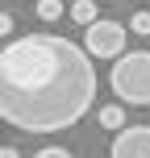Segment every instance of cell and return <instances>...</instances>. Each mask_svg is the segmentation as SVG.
<instances>
[{"label":"cell","instance_id":"cell-10","mask_svg":"<svg viewBox=\"0 0 150 158\" xmlns=\"http://www.w3.org/2000/svg\"><path fill=\"white\" fill-rule=\"evenodd\" d=\"M8 33H13V17L0 13V38H8Z\"/></svg>","mask_w":150,"mask_h":158},{"label":"cell","instance_id":"cell-2","mask_svg":"<svg viewBox=\"0 0 150 158\" xmlns=\"http://www.w3.org/2000/svg\"><path fill=\"white\" fill-rule=\"evenodd\" d=\"M109 87L121 104H150V50H125L113 58Z\"/></svg>","mask_w":150,"mask_h":158},{"label":"cell","instance_id":"cell-8","mask_svg":"<svg viewBox=\"0 0 150 158\" xmlns=\"http://www.w3.org/2000/svg\"><path fill=\"white\" fill-rule=\"evenodd\" d=\"M129 29H134L138 38H150V13H146V8H138V13L129 17Z\"/></svg>","mask_w":150,"mask_h":158},{"label":"cell","instance_id":"cell-4","mask_svg":"<svg viewBox=\"0 0 150 158\" xmlns=\"http://www.w3.org/2000/svg\"><path fill=\"white\" fill-rule=\"evenodd\" d=\"M109 158H150V125H125V129H117Z\"/></svg>","mask_w":150,"mask_h":158},{"label":"cell","instance_id":"cell-7","mask_svg":"<svg viewBox=\"0 0 150 158\" xmlns=\"http://www.w3.org/2000/svg\"><path fill=\"white\" fill-rule=\"evenodd\" d=\"M33 8H38L42 21H58V17H63V0H38Z\"/></svg>","mask_w":150,"mask_h":158},{"label":"cell","instance_id":"cell-1","mask_svg":"<svg viewBox=\"0 0 150 158\" xmlns=\"http://www.w3.org/2000/svg\"><path fill=\"white\" fill-rule=\"evenodd\" d=\"M96 104L92 54L58 33H29L0 50V121L21 133H63Z\"/></svg>","mask_w":150,"mask_h":158},{"label":"cell","instance_id":"cell-5","mask_svg":"<svg viewBox=\"0 0 150 158\" xmlns=\"http://www.w3.org/2000/svg\"><path fill=\"white\" fill-rule=\"evenodd\" d=\"M67 13H71V21H75V25H92L96 17H100V4H96V0H75Z\"/></svg>","mask_w":150,"mask_h":158},{"label":"cell","instance_id":"cell-3","mask_svg":"<svg viewBox=\"0 0 150 158\" xmlns=\"http://www.w3.org/2000/svg\"><path fill=\"white\" fill-rule=\"evenodd\" d=\"M84 50L92 58H117V54H125V25L109 21V17H96L92 25H84Z\"/></svg>","mask_w":150,"mask_h":158},{"label":"cell","instance_id":"cell-9","mask_svg":"<svg viewBox=\"0 0 150 158\" xmlns=\"http://www.w3.org/2000/svg\"><path fill=\"white\" fill-rule=\"evenodd\" d=\"M33 158H71V154H67L63 146H46V150H38Z\"/></svg>","mask_w":150,"mask_h":158},{"label":"cell","instance_id":"cell-11","mask_svg":"<svg viewBox=\"0 0 150 158\" xmlns=\"http://www.w3.org/2000/svg\"><path fill=\"white\" fill-rule=\"evenodd\" d=\"M0 158H21V150H13V146H0Z\"/></svg>","mask_w":150,"mask_h":158},{"label":"cell","instance_id":"cell-6","mask_svg":"<svg viewBox=\"0 0 150 158\" xmlns=\"http://www.w3.org/2000/svg\"><path fill=\"white\" fill-rule=\"evenodd\" d=\"M100 129H125V104H104L100 108Z\"/></svg>","mask_w":150,"mask_h":158}]
</instances>
